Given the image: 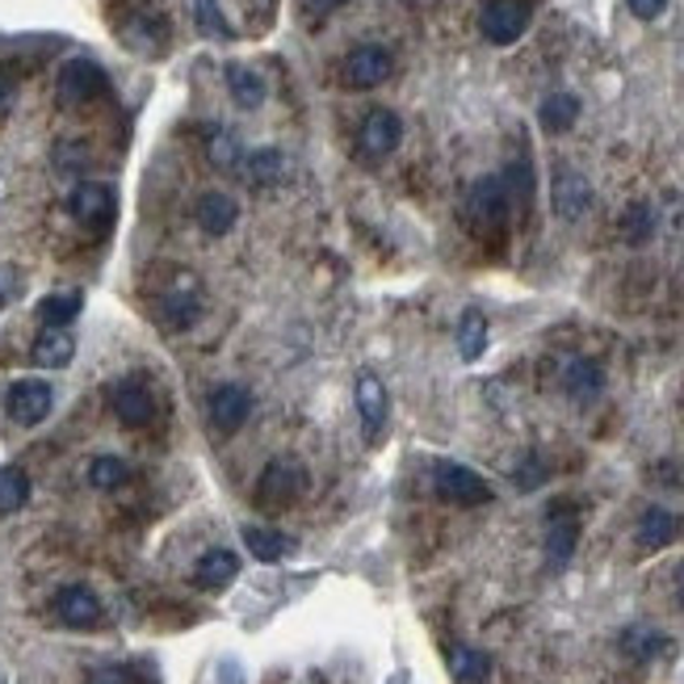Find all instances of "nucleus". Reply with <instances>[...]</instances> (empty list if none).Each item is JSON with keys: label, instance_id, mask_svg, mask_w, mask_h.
Wrapping results in <instances>:
<instances>
[{"label": "nucleus", "instance_id": "1", "mask_svg": "<svg viewBox=\"0 0 684 684\" xmlns=\"http://www.w3.org/2000/svg\"><path fill=\"white\" fill-rule=\"evenodd\" d=\"M311 492V474L299 458H273L257 479L260 508H290Z\"/></svg>", "mask_w": 684, "mask_h": 684}, {"label": "nucleus", "instance_id": "2", "mask_svg": "<svg viewBox=\"0 0 684 684\" xmlns=\"http://www.w3.org/2000/svg\"><path fill=\"white\" fill-rule=\"evenodd\" d=\"M508 211H513V198L500 177H479L467 193V223L479 236H500L508 227Z\"/></svg>", "mask_w": 684, "mask_h": 684}, {"label": "nucleus", "instance_id": "3", "mask_svg": "<svg viewBox=\"0 0 684 684\" xmlns=\"http://www.w3.org/2000/svg\"><path fill=\"white\" fill-rule=\"evenodd\" d=\"M433 492L446 504H458V508H479V504H492V496H496L492 483L462 462H437L433 467Z\"/></svg>", "mask_w": 684, "mask_h": 684}, {"label": "nucleus", "instance_id": "4", "mask_svg": "<svg viewBox=\"0 0 684 684\" xmlns=\"http://www.w3.org/2000/svg\"><path fill=\"white\" fill-rule=\"evenodd\" d=\"M156 315H160V324H165L168 332L193 328L198 315H202V285H198V278H193V273H177V278L160 290Z\"/></svg>", "mask_w": 684, "mask_h": 684}, {"label": "nucleus", "instance_id": "5", "mask_svg": "<svg viewBox=\"0 0 684 684\" xmlns=\"http://www.w3.org/2000/svg\"><path fill=\"white\" fill-rule=\"evenodd\" d=\"M110 93V76L93 59H68L59 68V101L64 105H89Z\"/></svg>", "mask_w": 684, "mask_h": 684}, {"label": "nucleus", "instance_id": "6", "mask_svg": "<svg viewBox=\"0 0 684 684\" xmlns=\"http://www.w3.org/2000/svg\"><path fill=\"white\" fill-rule=\"evenodd\" d=\"M354 403H357V416H361V433L366 441L378 446L382 441V428H386V416H391V400H386V386L374 370H361L354 382Z\"/></svg>", "mask_w": 684, "mask_h": 684}, {"label": "nucleus", "instance_id": "7", "mask_svg": "<svg viewBox=\"0 0 684 684\" xmlns=\"http://www.w3.org/2000/svg\"><path fill=\"white\" fill-rule=\"evenodd\" d=\"M391 71H395L391 51L378 47V43H366V47H354L349 55H345L340 80H345L349 89H378L382 80H391Z\"/></svg>", "mask_w": 684, "mask_h": 684}, {"label": "nucleus", "instance_id": "8", "mask_svg": "<svg viewBox=\"0 0 684 684\" xmlns=\"http://www.w3.org/2000/svg\"><path fill=\"white\" fill-rule=\"evenodd\" d=\"M479 30H483L487 43L508 47V43H517L520 34L529 30V4L525 0H492L479 13Z\"/></svg>", "mask_w": 684, "mask_h": 684}, {"label": "nucleus", "instance_id": "9", "mask_svg": "<svg viewBox=\"0 0 684 684\" xmlns=\"http://www.w3.org/2000/svg\"><path fill=\"white\" fill-rule=\"evenodd\" d=\"M550 206H554V214H559V218H567V223L584 218V214H588V206H592L588 177H584L580 168H571V165L554 168V181H550Z\"/></svg>", "mask_w": 684, "mask_h": 684}, {"label": "nucleus", "instance_id": "10", "mask_svg": "<svg viewBox=\"0 0 684 684\" xmlns=\"http://www.w3.org/2000/svg\"><path fill=\"white\" fill-rule=\"evenodd\" d=\"M51 403H55V391H51L43 378H22V382H13L9 395H4V407H9V416H13L18 425H43Z\"/></svg>", "mask_w": 684, "mask_h": 684}, {"label": "nucleus", "instance_id": "11", "mask_svg": "<svg viewBox=\"0 0 684 684\" xmlns=\"http://www.w3.org/2000/svg\"><path fill=\"white\" fill-rule=\"evenodd\" d=\"M403 139V122L395 110H370L366 122H361V131H357V147H361V156L366 160H382V156H391Z\"/></svg>", "mask_w": 684, "mask_h": 684}, {"label": "nucleus", "instance_id": "12", "mask_svg": "<svg viewBox=\"0 0 684 684\" xmlns=\"http://www.w3.org/2000/svg\"><path fill=\"white\" fill-rule=\"evenodd\" d=\"M206 416H211V425L218 428V433H236L239 425H248V416H253V395H248V386H239V382L214 386L211 400H206Z\"/></svg>", "mask_w": 684, "mask_h": 684}, {"label": "nucleus", "instance_id": "13", "mask_svg": "<svg viewBox=\"0 0 684 684\" xmlns=\"http://www.w3.org/2000/svg\"><path fill=\"white\" fill-rule=\"evenodd\" d=\"M580 546V517L571 508H550V520H546V567L550 571H563L571 563Z\"/></svg>", "mask_w": 684, "mask_h": 684}, {"label": "nucleus", "instance_id": "14", "mask_svg": "<svg viewBox=\"0 0 684 684\" xmlns=\"http://www.w3.org/2000/svg\"><path fill=\"white\" fill-rule=\"evenodd\" d=\"M101 601H97L93 588H85V584H68V588L55 592V617L71 626V630H93L97 621H101Z\"/></svg>", "mask_w": 684, "mask_h": 684}, {"label": "nucleus", "instance_id": "15", "mask_svg": "<svg viewBox=\"0 0 684 684\" xmlns=\"http://www.w3.org/2000/svg\"><path fill=\"white\" fill-rule=\"evenodd\" d=\"M68 211L80 223H89V227H105L114 218V189L101 186V181H80V186L71 189Z\"/></svg>", "mask_w": 684, "mask_h": 684}, {"label": "nucleus", "instance_id": "16", "mask_svg": "<svg viewBox=\"0 0 684 684\" xmlns=\"http://www.w3.org/2000/svg\"><path fill=\"white\" fill-rule=\"evenodd\" d=\"M114 416H119L126 428H143L152 421V412H156V403H152V391H147V382L143 378H122L119 386H114Z\"/></svg>", "mask_w": 684, "mask_h": 684}, {"label": "nucleus", "instance_id": "17", "mask_svg": "<svg viewBox=\"0 0 684 684\" xmlns=\"http://www.w3.org/2000/svg\"><path fill=\"white\" fill-rule=\"evenodd\" d=\"M236 575H239V554L236 550H223V546L206 550L198 559V567H193V584L206 592H223L227 584H236Z\"/></svg>", "mask_w": 684, "mask_h": 684}, {"label": "nucleus", "instance_id": "18", "mask_svg": "<svg viewBox=\"0 0 684 684\" xmlns=\"http://www.w3.org/2000/svg\"><path fill=\"white\" fill-rule=\"evenodd\" d=\"M563 391L575 403H592L605 391V370L592 357H567L563 361Z\"/></svg>", "mask_w": 684, "mask_h": 684}, {"label": "nucleus", "instance_id": "19", "mask_svg": "<svg viewBox=\"0 0 684 684\" xmlns=\"http://www.w3.org/2000/svg\"><path fill=\"white\" fill-rule=\"evenodd\" d=\"M193 218H198V227L206 232V236H227L232 227H236L239 218V206L232 193H202L198 198V206H193Z\"/></svg>", "mask_w": 684, "mask_h": 684}, {"label": "nucleus", "instance_id": "20", "mask_svg": "<svg viewBox=\"0 0 684 684\" xmlns=\"http://www.w3.org/2000/svg\"><path fill=\"white\" fill-rule=\"evenodd\" d=\"M71 357H76V340H71L68 328H43L34 349H30V361L43 370H64V366H71Z\"/></svg>", "mask_w": 684, "mask_h": 684}, {"label": "nucleus", "instance_id": "21", "mask_svg": "<svg viewBox=\"0 0 684 684\" xmlns=\"http://www.w3.org/2000/svg\"><path fill=\"white\" fill-rule=\"evenodd\" d=\"M681 538V517L676 513H668V508H647L642 517H638V546L642 550H663V546H672Z\"/></svg>", "mask_w": 684, "mask_h": 684}, {"label": "nucleus", "instance_id": "22", "mask_svg": "<svg viewBox=\"0 0 684 684\" xmlns=\"http://www.w3.org/2000/svg\"><path fill=\"white\" fill-rule=\"evenodd\" d=\"M617 647H621L626 660L647 663V660H655V655H663L672 642H668V635L655 630V626H626L621 638H617Z\"/></svg>", "mask_w": 684, "mask_h": 684}, {"label": "nucleus", "instance_id": "23", "mask_svg": "<svg viewBox=\"0 0 684 684\" xmlns=\"http://www.w3.org/2000/svg\"><path fill=\"white\" fill-rule=\"evenodd\" d=\"M122 38L131 43L135 51H147V55H156V51H165L168 43V25L165 18H152V13H135L131 22L122 25Z\"/></svg>", "mask_w": 684, "mask_h": 684}, {"label": "nucleus", "instance_id": "24", "mask_svg": "<svg viewBox=\"0 0 684 684\" xmlns=\"http://www.w3.org/2000/svg\"><path fill=\"white\" fill-rule=\"evenodd\" d=\"M449 672L458 684H487L492 681V655L479 647H453L449 651Z\"/></svg>", "mask_w": 684, "mask_h": 684}, {"label": "nucleus", "instance_id": "25", "mask_svg": "<svg viewBox=\"0 0 684 684\" xmlns=\"http://www.w3.org/2000/svg\"><path fill=\"white\" fill-rule=\"evenodd\" d=\"M487 349V315L479 307H467L458 319V357L462 361H479Z\"/></svg>", "mask_w": 684, "mask_h": 684}, {"label": "nucleus", "instance_id": "26", "mask_svg": "<svg viewBox=\"0 0 684 684\" xmlns=\"http://www.w3.org/2000/svg\"><path fill=\"white\" fill-rule=\"evenodd\" d=\"M575 119H580V97L575 93H550L542 105H538V122H542L550 135H563V131H571Z\"/></svg>", "mask_w": 684, "mask_h": 684}, {"label": "nucleus", "instance_id": "27", "mask_svg": "<svg viewBox=\"0 0 684 684\" xmlns=\"http://www.w3.org/2000/svg\"><path fill=\"white\" fill-rule=\"evenodd\" d=\"M227 89L239 110H260L265 105V80L244 64H227Z\"/></svg>", "mask_w": 684, "mask_h": 684}, {"label": "nucleus", "instance_id": "28", "mask_svg": "<svg viewBox=\"0 0 684 684\" xmlns=\"http://www.w3.org/2000/svg\"><path fill=\"white\" fill-rule=\"evenodd\" d=\"M239 168H244V177L253 186H273L282 177L285 160L278 147H257V152H248V160H239Z\"/></svg>", "mask_w": 684, "mask_h": 684}, {"label": "nucleus", "instance_id": "29", "mask_svg": "<svg viewBox=\"0 0 684 684\" xmlns=\"http://www.w3.org/2000/svg\"><path fill=\"white\" fill-rule=\"evenodd\" d=\"M85 307V299L76 294V290H64V294H47L43 303H38V319L47 324V328H68L71 319L80 315Z\"/></svg>", "mask_w": 684, "mask_h": 684}, {"label": "nucleus", "instance_id": "30", "mask_svg": "<svg viewBox=\"0 0 684 684\" xmlns=\"http://www.w3.org/2000/svg\"><path fill=\"white\" fill-rule=\"evenodd\" d=\"M244 546L257 554L260 563H282V554L290 550L285 534H278V529H265V525H248V529H244Z\"/></svg>", "mask_w": 684, "mask_h": 684}, {"label": "nucleus", "instance_id": "31", "mask_svg": "<svg viewBox=\"0 0 684 684\" xmlns=\"http://www.w3.org/2000/svg\"><path fill=\"white\" fill-rule=\"evenodd\" d=\"M126 479H131V467L122 462L119 453H101V458L89 462V483H93L97 492H114Z\"/></svg>", "mask_w": 684, "mask_h": 684}, {"label": "nucleus", "instance_id": "32", "mask_svg": "<svg viewBox=\"0 0 684 684\" xmlns=\"http://www.w3.org/2000/svg\"><path fill=\"white\" fill-rule=\"evenodd\" d=\"M30 500V474L22 467H0V513H18Z\"/></svg>", "mask_w": 684, "mask_h": 684}, {"label": "nucleus", "instance_id": "33", "mask_svg": "<svg viewBox=\"0 0 684 684\" xmlns=\"http://www.w3.org/2000/svg\"><path fill=\"white\" fill-rule=\"evenodd\" d=\"M206 156H211L214 168H239L244 147H239V139L232 131H218V126H214L211 135H206Z\"/></svg>", "mask_w": 684, "mask_h": 684}, {"label": "nucleus", "instance_id": "34", "mask_svg": "<svg viewBox=\"0 0 684 684\" xmlns=\"http://www.w3.org/2000/svg\"><path fill=\"white\" fill-rule=\"evenodd\" d=\"M651 232H655V214H651V206H647V202L626 206V214H621V236H626V244H642V239H651Z\"/></svg>", "mask_w": 684, "mask_h": 684}, {"label": "nucleus", "instance_id": "35", "mask_svg": "<svg viewBox=\"0 0 684 684\" xmlns=\"http://www.w3.org/2000/svg\"><path fill=\"white\" fill-rule=\"evenodd\" d=\"M193 22L206 38H232V25L218 13V0H193Z\"/></svg>", "mask_w": 684, "mask_h": 684}, {"label": "nucleus", "instance_id": "36", "mask_svg": "<svg viewBox=\"0 0 684 684\" xmlns=\"http://www.w3.org/2000/svg\"><path fill=\"white\" fill-rule=\"evenodd\" d=\"M504 189H508V198L520 202V206H529V198H534V168L525 165V160H513V165L504 168Z\"/></svg>", "mask_w": 684, "mask_h": 684}, {"label": "nucleus", "instance_id": "37", "mask_svg": "<svg viewBox=\"0 0 684 684\" xmlns=\"http://www.w3.org/2000/svg\"><path fill=\"white\" fill-rule=\"evenodd\" d=\"M85 684H139V681H135V672L126 663H97V668H89Z\"/></svg>", "mask_w": 684, "mask_h": 684}, {"label": "nucleus", "instance_id": "38", "mask_svg": "<svg viewBox=\"0 0 684 684\" xmlns=\"http://www.w3.org/2000/svg\"><path fill=\"white\" fill-rule=\"evenodd\" d=\"M85 165H89V147L85 143H59L55 147V168L59 172H80Z\"/></svg>", "mask_w": 684, "mask_h": 684}, {"label": "nucleus", "instance_id": "39", "mask_svg": "<svg viewBox=\"0 0 684 684\" xmlns=\"http://www.w3.org/2000/svg\"><path fill=\"white\" fill-rule=\"evenodd\" d=\"M18 290H22V273L13 265H0V307H9L18 299Z\"/></svg>", "mask_w": 684, "mask_h": 684}, {"label": "nucleus", "instance_id": "40", "mask_svg": "<svg viewBox=\"0 0 684 684\" xmlns=\"http://www.w3.org/2000/svg\"><path fill=\"white\" fill-rule=\"evenodd\" d=\"M630 4V13H635L638 22H655L668 13V0H626Z\"/></svg>", "mask_w": 684, "mask_h": 684}, {"label": "nucleus", "instance_id": "41", "mask_svg": "<svg viewBox=\"0 0 684 684\" xmlns=\"http://www.w3.org/2000/svg\"><path fill=\"white\" fill-rule=\"evenodd\" d=\"M513 479H517V487H525V492H529V487H538V483L546 479V467L538 462V458H529V467H520Z\"/></svg>", "mask_w": 684, "mask_h": 684}, {"label": "nucleus", "instance_id": "42", "mask_svg": "<svg viewBox=\"0 0 684 684\" xmlns=\"http://www.w3.org/2000/svg\"><path fill=\"white\" fill-rule=\"evenodd\" d=\"M340 4H349V0H307V13H332V9H340Z\"/></svg>", "mask_w": 684, "mask_h": 684}, {"label": "nucleus", "instance_id": "43", "mask_svg": "<svg viewBox=\"0 0 684 684\" xmlns=\"http://www.w3.org/2000/svg\"><path fill=\"white\" fill-rule=\"evenodd\" d=\"M13 101V76L9 71H0V110Z\"/></svg>", "mask_w": 684, "mask_h": 684}, {"label": "nucleus", "instance_id": "44", "mask_svg": "<svg viewBox=\"0 0 684 684\" xmlns=\"http://www.w3.org/2000/svg\"><path fill=\"white\" fill-rule=\"evenodd\" d=\"M672 592H676V601L684 605V563H676V571H672Z\"/></svg>", "mask_w": 684, "mask_h": 684}]
</instances>
